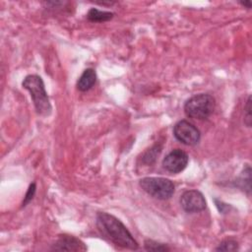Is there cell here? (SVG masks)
Segmentation results:
<instances>
[{
	"instance_id": "obj_3",
	"label": "cell",
	"mask_w": 252,
	"mask_h": 252,
	"mask_svg": "<svg viewBox=\"0 0 252 252\" xmlns=\"http://www.w3.org/2000/svg\"><path fill=\"white\" fill-rule=\"evenodd\" d=\"M216 107L215 98L209 94H198L188 98L184 104L185 114L194 119H206L212 115Z\"/></svg>"
},
{
	"instance_id": "obj_17",
	"label": "cell",
	"mask_w": 252,
	"mask_h": 252,
	"mask_svg": "<svg viewBox=\"0 0 252 252\" xmlns=\"http://www.w3.org/2000/svg\"><path fill=\"white\" fill-rule=\"evenodd\" d=\"M214 201H215L216 206H217V208H218V210H219L220 213L225 214V213H227V212L229 211V208H230L229 205L224 204L223 202H221V201H220V200H218V199H215Z\"/></svg>"
},
{
	"instance_id": "obj_6",
	"label": "cell",
	"mask_w": 252,
	"mask_h": 252,
	"mask_svg": "<svg viewBox=\"0 0 252 252\" xmlns=\"http://www.w3.org/2000/svg\"><path fill=\"white\" fill-rule=\"evenodd\" d=\"M180 205L186 213H199L206 209L207 202L198 190H187L180 197Z\"/></svg>"
},
{
	"instance_id": "obj_1",
	"label": "cell",
	"mask_w": 252,
	"mask_h": 252,
	"mask_svg": "<svg viewBox=\"0 0 252 252\" xmlns=\"http://www.w3.org/2000/svg\"><path fill=\"white\" fill-rule=\"evenodd\" d=\"M96 225L101 234L114 244L123 248L136 250L139 245L127 227L114 216L99 212L96 215Z\"/></svg>"
},
{
	"instance_id": "obj_5",
	"label": "cell",
	"mask_w": 252,
	"mask_h": 252,
	"mask_svg": "<svg viewBox=\"0 0 252 252\" xmlns=\"http://www.w3.org/2000/svg\"><path fill=\"white\" fill-rule=\"evenodd\" d=\"M173 135L180 143L186 146H194L201 139L199 129L187 120H180L174 125Z\"/></svg>"
},
{
	"instance_id": "obj_18",
	"label": "cell",
	"mask_w": 252,
	"mask_h": 252,
	"mask_svg": "<svg viewBox=\"0 0 252 252\" xmlns=\"http://www.w3.org/2000/svg\"><path fill=\"white\" fill-rule=\"evenodd\" d=\"M240 4L242 5V6H244L245 8H247V9H250L251 8V6H252V3H251V1H241L240 2Z\"/></svg>"
},
{
	"instance_id": "obj_13",
	"label": "cell",
	"mask_w": 252,
	"mask_h": 252,
	"mask_svg": "<svg viewBox=\"0 0 252 252\" xmlns=\"http://www.w3.org/2000/svg\"><path fill=\"white\" fill-rule=\"evenodd\" d=\"M145 249L148 251H169V247L163 243L154 241L152 239L145 240Z\"/></svg>"
},
{
	"instance_id": "obj_16",
	"label": "cell",
	"mask_w": 252,
	"mask_h": 252,
	"mask_svg": "<svg viewBox=\"0 0 252 252\" xmlns=\"http://www.w3.org/2000/svg\"><path fill=\"white\" fill-rule=\"evenodd\" d=\"M35 190H36V185H35V183L33 182V183L30 184V186H29V188H28V191H27V193H26V195H25L24 201H23V203H22V207H26V206L32 200V198H33V196H34V194H35Z\"/></svg>"
},
{
	"instance_id": "obj_14",
	"label": "cell",
	"mask_w": 252,
	"mask_h": 252,
	"mask_svg": "<svg viewBox=\"0 0 252 252\" xmlns=\"http://www.w3.org/2000/svg\"><path fill=\"white\" fill-rule=\"evenodd\" d=\"M161 150V147H159L158 145H155L153 148H151L149 151H147L145 154H144V157H143V161L148 163V164H151L153 163L155 160H156V158L157 156L159 154Z\"/></svg>"
},
{
	"instance_id": "obj_7",
	"label": "cell",
	"mask_w": 252,
	"mask_h": 252,
	"mask_svg": "<svg viewBox=\"0 0 252 252\" xmlns=\"http://www.w3.org/2000/svg\"><path fill=\"white\" fill-rule=\"evenodd\" d=\"M188 161V155L180 149H175L164 157L162 159V166L171 173H179L186 168Z\"/></svg>"
},
{
	"instance_id": "obj_9",
	"label": "cell",
	"mask_w": 252,
	"mask_h": 252,
	"mask_svg": "<svg viewBox=\"0 0 252 252\" xmlns=\"http://www.w3.org/2000/svg\"><path fill=\"white\" fill-rule=\"evenodd\" d=\"M96 82V73L93 68H87L77 81V89L81 92L91 90Z\"/></svg>"
},
{
	"instance_id": "obj_10",
	"label": "cell",
	"mask_w": 252,
	"mask_h": 252,
	"mask_svg": "<svg viewBox=\"0 0 252 252\" xmlns=\"http://www.w3.org/2000/svg\"><path fill=\"white\" fill-rule=\"evenodd\" d=\"M114 13L108 12V11H100L95 8H92L89 10L87 14V18L90 22L93 23H101V22H106L109 21L113 18Z\"/></svg>"
},
{
	"instance_id": "obj_11",
	"label": "cell",
	"mask_w": 252,
	"mask_h": 252,
	"mask_svg": "<svg viewBox=\"0 0 252 252\" xmlns=\"http://www.w3.org/2000/svg\"><path fill=\"white\" fill-rule=\"evenodd\" d=\"M250 172H251L250 166L247 165L246 168L243 169V171L241 172L240 176H239L238 179H237V184H238V186H239L242 190L246 191L248 194L250 193V190L246 187V185L250 187V180H251V179H250Z\"/></svg>"
},
{
	"instance_id": "obj_12",
	"label": "cell",
	"mask_w": 252,
	"mask_h": 252,
	"mask_svg": "<svg viewBox=\"0 0 252 252\" xmlns=\"http://www.w3.org/2000/svg\"><path fill=\"white\" fill-rule=\"evenodd\" d=\"M217 251H236L238 250V243L232 238L223 239L216 248Z\"/></svg>"
},
{
	"instance_id": "obj_4",
	"label": "cell",
	"mask_w": 252,
	"mask_h": 252,
	"mask_svg": "<svg viewBox=\"0 0 252 252\" xmlns=\"http://www.w3.org/2000/svg\"><path fill=\"white\" fill-rule=\"evenodd\" d=\"M139 185L146 193L158 200L169 199L175 191L173 182L164 177H144Z\"/></svg>"
},
{
	"instance_id": "obj_2",
	"label": "cell",
	"mask_w": 252,
	"mask_h": 252,
	"mask_svg": "<svg viewBox=\"0 0 252 252\" xmlns=\"http://www.w3.org/2000/svg\"><path fill=\"white\" fill-rule=\"evenodd\" d=\"M22 86L29 91L36 112L41 116H48L51 113L52 107L41 77L38 75H28L22 82Z\"/></svg>"
},
{
	"instance_id": "obj_15",
	"label": "cell",
	"mask_w": 252,
	"mask_h": 252,
	"mask_svg": "<svg viewBox=\"0 0 252 252\" xmlns=\"http://www.w3.org/2000/svg\"><path fill=\"white\" fill-rule=\"evenodd\" d=\"M252 116H251V96H248L246 104L244 106V124L247 127H251Z\"/></svg>"
},
{
	"instance_id": "obj_8",
	"label": "cell",
	"mask_w": 252,
	"mask_h": 252,
	"mask_svg": "<svg viewBox=\"0 0 252 252\" xmlns=\"http://www.w3.org/2000/svg\"><path fill=\"white\" fill-rule=\"evenodd\" d=\"M51 249L57 251H86L88 248L81 239L73 235L61 234Z\"/></svg>"
}]
</instances>
